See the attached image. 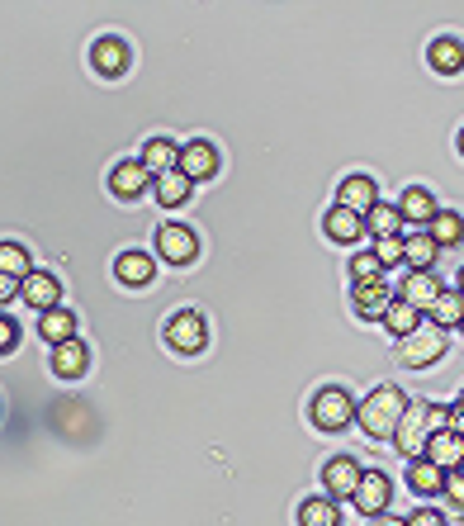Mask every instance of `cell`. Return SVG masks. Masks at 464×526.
I'll list each match as a JSON object with an SVG mask.
<instances>
[{"label":"cell","mask_w":464,"mask_h":526,"mask_svg":"<svg viewBox=\"0 0 464 526\" xmlns=\"http://www.w3.org/2000/svg\"><path fill=\"white\" fill-rule=\"evenodd\" d=\"M460 318H464V294L446 290L441 299H436V309H431V323L436 327H460Z\"/></svg>","instance_id":"cell-30"},{"label":"cell","mask_w":464,"mask_h":526,"mask_svg":"<svg viewBox=\"0 0 464 526\" xmlns=\"http://www.w3.org/2000/svg\"><path fill=\"white\" fill-rule=\"evenodd\" d=\"M375 526H408V522H393V517H375Z\"/></svg>","instance_id":"cell-39"},{"label":"cell","mask_w":464,"mask_h":526,"mask_svg":"<svg viewBox=\"0 0 464 526\" xmlns=\"http://www.w3.org/2000/svg\"><path fill=\"white\" fill-rule=\"evenodd\" d=\"M199 252V237L185 228V223H161L157 228V256L171 261V266H190Z\"/></svg>","instance_id":"cell-7"},{"label":"cell","mask_w":464,"mask_h":526,"mask_svg":"<svg viewBox=\"0 0 464 526\" xmlns=\"http://www.w3.org/2000/svg\"><path fill=\"white\" fill-rule=\"evenodd\" d=\"M436 252H441V247H436V237H431L427 228L403 237V256H408L412 271H436Z\"/></svg>","instance_id":"cell-24"},{"label":"cell","mask_w":464,"mask_h":526,"mask_svg":"<svg viewBox=\"0 0 464 526\" xmlns=\"http://www.w3.org/2000/svg\"><path fill=\"white\" fill-rule=\"evenodd\" d=\"M322 228H327V237H332V242H360V233H365V218L351 214V209H341V204H332V209H327V218H322Z\"/></svg>","instance_id":"cell-23"},{"label":"cell","mask_w":464,"mask_h":526,"mask_svg":"<svg viewBox=\"0 0 464 526\" xmlns=\"http://www.w3.org/2000/svg\"><path fill=\"white\" fill-rule=\"evenodd\" d=\"M24 304L29 309H38V313H48V309H62L57 299H62V285H57V275H48V271H34L29 280H24Z\"/></svg>","instance_id":"cell-17"},{"label":"cell","mask_w":464,"mask_h":526,"mask_svg":"<svg viewBox=\"0 0 464 526\" xmlns=\"http://www.w3.org/2000/svg\"><path fill=\"white\" fill-rule=\"evenodd\" d=\"M143 166L152 171V176H171V171H180V147L171 143V138H152V143L143 147Z\"/></svg>","instance_id":"cell-22"},{"label":"cell","mask_w":464,"mask_h":526,"mask_svg":"<svg viewBox=\"0 0 464 526\" xmlns=\"http://www.w3.org/2000/svg\"><path fill=\"white\" fill-rule=\"evenodd\" d=\"M408 526H446V517H441L436 508H417V512L408 517Z\"/></svg>","instance_id":"cell-36"},{"label":"cell","mask_w":464,"mask_h":526,"mask_svg":"<svg viewBox=\"0 0 464 526\" xmlns=\"http://www.w3.org/2000/svg\"><path fill=\"white\" fill-rule=\"evenodd\" d=\"M460 403H464V389H460Z\"/></svg>","instance_id":"cell-42"},{"label":"cell","mask_w":464,"mask_h":526,"mask_svg":"<svg viewBox=\"0 0 464 526\" xmlns=\"http://www.w3.org/2000/svg\"><path fill=\"white\" fill-rule=\"evenodd\" d=\"M86 361H90V351H86V342H81V337L53 346V375H62V380H76V375H86Z\"/></svg>","instance_id":"cell-21"},{"label":"cell","mask_w":464,"mask_h":526,"mask_svg":"<svg viewBox=\"0 0 464 526\" xmlns=\"http://www.w3.org/2000/svg\"><path fill=\"white\" fill-rule=\"evenodd\" d=\"M360 465H356V455H332L327 465H322V493L327 498H356L360 489Z\"/></svg>","instance_id":"cell-8"},{"label":"cell","mask_w":464,"mask_h":526,"mask_svg":"<svg viewBox=\"0 0 464 526\" xmlns=\"http://www.w3.org/2000/svg\"><path fill=\"white\" fill-rule=\"evenodd\" d=\"M431 237H436V247H460L464 242V218L455 214V209H441V214L431 218Z\"/></svg>","instance_id":"cell-27"},{"label":"cell","mask_w":464,"mask_h":526,"mask_svg":"<svg viewBox=\"0 0 464 526\" xmlns=\"http://www.w3.org/2000/svg\"><path fill=\"white\" fill-rule=\"evenodd\" d=\"M180 171L190 176V181H209L218 171V147L209 138H195V143L180 147Z\"/></svg>","instance_id":"cell-13"},{"label":"cell","mask_w":464,"mask_h":526,"mask_svg":"<svg viewBox=\"0 0 464 526\" xmlns=\"http://www.w3.org/2000/svg\"><path fill=\"white\" fill-rule=\"evenodd\" d=\"M356 512L360 517H384L393 503V479L389 474H379V470H365L360 474V489H356Z\"/></svg>","instance_id":"cell-6"},{"label":"cell","mask_w":464,"mask_h":526,"mask_svg":"<svg viewBox=\"0 0 464 526\" xmlns=\"http://www.w3.org/2000/svg\"><path fill=\"white\" fill-rule=\"evenodd\" d=\"M308 418H313V427H318V432H346V427L356 422V399H351L341 384H327V389H318V394H313V403H308Z\"/></svg>","instance_id":"cell-3"},{"label":"cell","mask_w":464,"mask_h":526,"mask_svg":"<svg viewBox=\"0 0 464 526\" xmlns=\"http://www.w3.org/2000/svg\"><path fill=\"white\" fill-rule=\"evenodd\" d=\"M427 62H431V67H436L441 76H460V72H464V43H460V38H450V34L431 38Z\"/></svg>","instance_id":"cell-18"},{"label":"cell","mask_w":464,"mask_h":526,"mask_svg":"<svg viewBox=\"0 0 464 526\" xmlns=\"http://www.w3.org/2000/svg\"><path fill=\"white\" fill-rule=\"evenodd\" d=\"M375 256L384 261V271H393L398 261H408V256H403V233L398 237H375Z\"/></svg>","instance_id":"cell-34"},{"label":"cell","mask_w":464,"mask_h":526,"mask_svg":"<svg viewBox=\"0 0 464 526\" xmlns=\"http://www.w3.org/2000/svg\"><path fill=\"white\" fill-rule=\"evenodd\" d=\"M446 427V408H436V403H408V413H403V422H398V451L408 455V460H417L422 455V446H427L431 436Z\"/></svg>","instance_id":"cell-2"},{"label":"cell","mask_w":464,"mask_h":526,"mask_svg":"<svg viewBox=\"0 0 464 526\" xmlns=\"http://www.w3.org/2000/svg\"><path fill=\"white\" fill-rule=\"evenodd\" d=\"M460 332H464V318H460Z\"/></svg>","instance_id":"cell-43"},{"label":"cell","mask_w":464,"mask_h":526,"mask_svg":"<svg viewBox=\"0 0 464 526\" xmlns=\"http://www.w3.org/2000/svg\"><path fill=\"white\" fill-rule=\"evenodd\" d=\"M446 498L464 512V465H460V470H450V474H446Z\"/></svg>","instance_id":"cell-35"},{"label":"cell","mask_w":464,"mask_h":526,"mask_svg":"<svg viewBox=\"0 0 464 526\" xmlns=\"http://www.w3.org/2000/svg\"><path fill=\"white\" fill-rule=\"evenodd\" d=\"M398 214H403V223H422V228H431V218L441 214V209H436L427 185H412V190H403V200H398Z\"/></svg>","instance_id":"cell-19"},{"label":"cell","mask_w":464,"mask_h":526,"mask_svg":"<svg viewBox=\"0 0 464 526\" xmlns=\"http://www.w3.org/2000/svg\"><path fill=\"white\" fill-rule=\"evenodd\" d=\"M0 275L29 280V275H34V266H29V252H24V247H15V242H5V247H0Z\"/></svg>","instance_id":"cell-32"},{"label":"cell","mask_w":464,"mask_h":526,"mask_svg":"<svg viewBox=\"0 0 464 526\" xmlns=\"http://www.w3.org/2000/svg\"><path fill=\"white\" fill-rule=\"evenodd\" d=\"M455 147H460V157H464V128H460V138H455Z\"/></svg>","instance_id":"cell-41"},{"label":"cell","mask_w":464,"mask_h":526,"mask_svg":"<svg viewBox=\"0 0 464 526\" xmlns=\"http://www.w3.org/2000/svg\"><path fill=\"white\" fill-rule=\"evenodd\" d=\"M398 223H403L398 204H375V209L365 214V233H375V237H398Z\"/></svg>","instance_id":"cell-29"},{"label":"cell","mask_w":464,"mask_h":526,"mask_svg":"<svg viewBox=\"0 0 464 526\" xmlns=\"http://www.w3.org/2000/svg\"><path fill=\"white\" fill-rule=\"evenodd\" d=\"M455 290H460V294H464V266H460V280H455Z\"/></svg>","instance_id":"cell-40"},{"label":"cell","mask_w":464,"mask_h":526,"mask_svg":"<svg viewBox=\"0 0 464 526\" xmlns=\"http://www.w3.org/2000/svg\"><path fill=\"white\" fill-rule=\"evenodd\" d=\"M38 337H43V342H53V346L72 342V337H76L72 309H48V313H43V318H38Z\"/></svg>","instance_id":"cell-25"},{"label":"cell","mask_w":464,"mask_h":526,"mask_svg":"<svg viewBox=\"0 0 464 526\" xmlns=\"http://www.w3.org/2000/svg\"><path fill=\"white\" fill-rule=\"evenodd\" d=\"M204 342H209V323H204V313L185 309V313H176V318L166 323V346H176V351H185V356L204 351Z\"/></svg>","instance_id":"cell-5"},{"label":"cell","mask_w":464,"mask_h":526,"mask_svg":"<svg viewBox=\"0 0 464 526\" xmlns=\"http://www.w3.org/2000/svg\"><path fill=\"white\" fill-rule=\"evenodd\" d=\"M351 280H356V285H375V280H384V261H379L375 252L351 256Z\"/></svg>","instance_id":"cell-33"},{"label":"cell","mask_w":464,"mask_h":526,"mask_svg":"<svg viewBox=\"0 0 464 526\" xmlns=\"http://www.w3.org/2000/svg\"><path fill=\"white\" fill-rule=\"evenodd\" d=\"M337 204L341 209H351V214H370V209H375L379 204V185L370 181V176H365V171H356V176H346V181L337 185Z\"/></svg>","instance_id":"cell-10"},{"label":"cell","mask_w":464,"mask_h":526,"mask_svg":"<svg viewBox=\"0 0 464 526\" xmlns=\"http://www.w3.org/2000/svg\"><path fill=\"white\" fill-rule=\"evenodd\" d=\"M441 294H446V285H441V275H436V271H408V275H403V290H398V299H403V304H412L417 313H431Z\"/></svg>","instance_id":"cell-9"},{"label":"cell","mask_w":464,"mask_h":526,"mask_svg":"<svg viewBox=\"0 0 464 526\" xmlns=\"http://www.w3.org/2000/svg\"><path fill=\"white\" fill-rule=\"evenodd\" d=\"M15 337H19L15 318H0V351H15Z\"/></svg>","instance_id":"cell-37"},{"label":"cell","mask_w":464,"mask_h":526,"mask_svg":"<svg viewBox=\"0 0 464 526\" xmlns=\"http://www.w3.org/2000/svg\"><path fill=\"white\" fill-rule=\"evenodd\" d=\"M446 356V327H417L412 337H403L398 342V361L408 365V370H427V365H436Z\"/></svg>","instance_id":"cell-4"},{"label":"cell","mask_w":464,"mask_h":526,"mask_svg":"<svg viewBox=\"0 0 464 526\" xmlns=\"http://www.w3.org/2000/svg\"><path fill=\"white\" fill-rule=\"evenodd\" d=\"M403 413H408V394H403L398 384H379V389H370V394L360 399L356 422L370 441H389V436H398Z\"/></svg>","instance_id":"cell-1"},{"label":"cell","mask_w":464,"mask_h":526,"mask_svg":"<svg viewBox=\"0 0 464 526\" xmlns=\"http://www.w3.org/2000/svg\"><path fill=\"white\" fill-rule=\"evenodd\" d=\"M351 304H356V313L365 323H384V313H389L398 299H393V290L384 280H375V285H356V290H351Z\"/></svg>","instance_id":"cell-11"},{"label":"cell","mask_w":464,"mask_h":526,"mask_svg":"<svg viewBox=\"0 0 464 526\" xmlns=\"http://www.w3.org/2000/svg\"><path fill=\"white\" fill-rule=\"evenodd\" d=\"M384 327H389L393 337H398V342H403V337H412V332H417V327H422V313L412 309V304H403V299H398V304H393V309L384 313Z\"/></svg>","instance_id":"cell-28"},{"label":"cell","mask_w":464,"mask_h":526,"mask_svg":"<svg viewBox=\"0 0 464 526\" xmlns=\"http://www.w3.org/2000/svg\"><path fill=\"white\" fill-rule=\"evenodd\" d=\"M190 176H185V171H171V176H161L157 181V200L166 204V209H171V204H185L190 200Z\"/></svg>","instance_id":"cell-31"},{"label":"cell","mask_w":464,"mask_h":526,"mask_svg":"<svg viewBox=\"0 0 464 526\" xmlns=\"http://www.w3.org/2000/svg\"><path fill=\"white\" fill-rule=\"evenodd\" d=\"M446 427H450V432H460V436H464V403L446 408Z\"/></svg>","instance_id":"cell-38"},{"label":"cell","mask_w":464,"mask_h":526,"mask_svg":"<svg viewBox=\"0 0 464 526\" xmlns=\"http://www.w3.org/2000/svg\"><path fill=\"white\" fill-rule=\"evenodd\" d=\"M408 489L422 493V498H431V493H446V470L441 465H431L427 455H417L408 465Z\"/></svg>","instance_id":"cell-20"},{"label":"cell","mask_w":464,"mask_h":526,"mask_svg":"<svg viewBox=\"0 0 464 526\" xmlns=\"http://www.w3.org/2000/svg\"><path fill=\"white\" fill-rule=\"evenodd\" d=\"M152 275H157V261L147 252H119V261H114V280L119 285H128V290H143V285H152Z\"/></svg>","instance_id":"cell-14"},{"label":"cell","mask_w":464,"mask_h":526,"mask_svg":"<svg viewBox=\"0 0 464 526\" xmlns=\"http://www.w3.org/2000/svg\"><path fill=\"white\" fill-rule=\"evenodd\" d=\"M422 455H427L431 465H441V470H460L464 465V436L460 432H450V427H441V432L431 436L427 446H422Z\"/></svg>","instance_id":"cell-15"},{"label":"cell","mask_w":464,"mask_h":526,"mask_svg":"<svg viewBox=\"0 0 464 526\" xmlns=\"http://www.w3.org/2000/svg\"><path fill=\"white\" fill-rule=\"evenodd\" d=\"M90 67L100 76H124L128 72V43L124 38H95V48H90Z\"/></svg>","instance_id":"cell-16"},{"label":"cell","mask_w":464,"mask_h":526,"mask_svg":"<svg viewBox=\"0 0 464 526\" xmlns=\"http://www.w3.org/2000/svg\"><path fill=\"white\" fill-rule=\"evenodd\" d=\"M299 526H341L337 498H327V493H318V498H304V503H299Z\"/></svg>","instance_id":"cell-26"},{"label":"cell","mask_w":464,"mask_h":526,"mask_svg":"<svg viewBox=\"0 0 464 526\" xmlns=\"http://www.w3.org/2000/svg\"><path fill=\"white\" fill-rule=\"evenodd\" d=\"M147 181H152V171H147L143 162H119L114 171H109V190H114V200H143Z\"/></svg>","instance_id":"cell-12"}]
</instances>
